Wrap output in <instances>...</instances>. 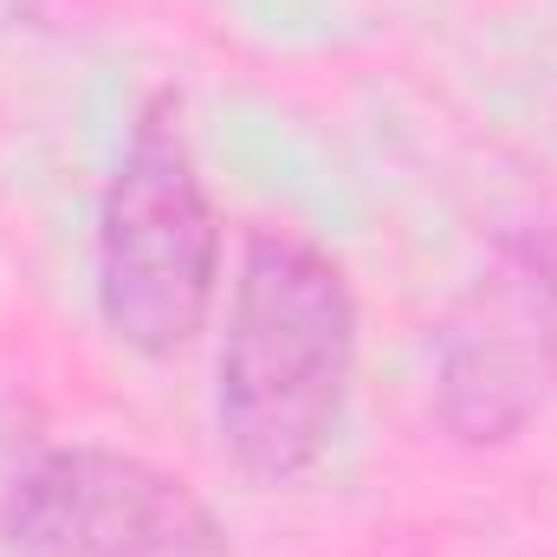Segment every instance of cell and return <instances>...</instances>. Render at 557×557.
<instances>
[{
	"label": "cell",
	"instance_id": "obj_1",
	"mask_svg": "<svg viewBox=\"0 0 557 557\" xmlns=\"http://www.w3.org/2000/svg\"><path fill=\"white\" fill-rule=\"evenodd\" d=\"M363 357L357 285L298 227H253L227 278L214 350V434L253 486L311 480L344 441Z\"/></svg>",
	"mask_w": 557,
	"mask_h": 557
},
{
	"label": "cell",
	"instance_id": "obj_2",
	"mask_svg": "<svg viewBox=\"0 0 557 557\" xmlns=\"http://www.w3.org/2000/svg\"><path fill=\"white\" fill-rule=\"evenodd\" d=\"M221 278H227V227L188 137V111L175 91H149L98 195V234H91L98 324L117 350L143 363H169L208 331Z\"/></svg>",
	"mask_w": 557,
	"mask_h": 557
},
{
	"label": "cell",
	"instance_id": "obj_3",
	"mask_svg": "<svg viewBox=\"0 0 557 557\" xmlns=\"http://www.w3.org/2000/svg\"><path fill=\"white\" fill-rule=\"evenodd\" d=\"M557 396V221H512L434 324L428 409L454 447L493 454Z\"/></svg>",
	"mask_w": 557,
	"mask_h": 557
},
{
	"label": "cell",
	"instance_id": "obj_4",
	"mask_svg": "<svg viewBox=\"0 0 557 557\" xmlns=\"http://www.w3.org/2000/svg\"><path fill=\"white\" fill-rule=\"evenodd\" d=\"M13 557H227L221 512L149 454L46 441L0 506Z\"/></svg>",
	"mask_w": 557,
	"mask_h": 557
},
{
	"label": "cell",
	"instance_id": "obj_5",
	"mask_svg": "<svg viewBox=\"0 0 557 557\" xmlns=\"http://www.w3.org/2000/svg\"><path fill=\"white\" fill-rule=\"evenodd\" d=\"M46 441H33V428L20 421V409L0 396V506H7V493L20 486V473H26V460L39 454Z\"/></svg>",
	"mask_w": 557,
	"mask_h": 557
}]
</instances>
